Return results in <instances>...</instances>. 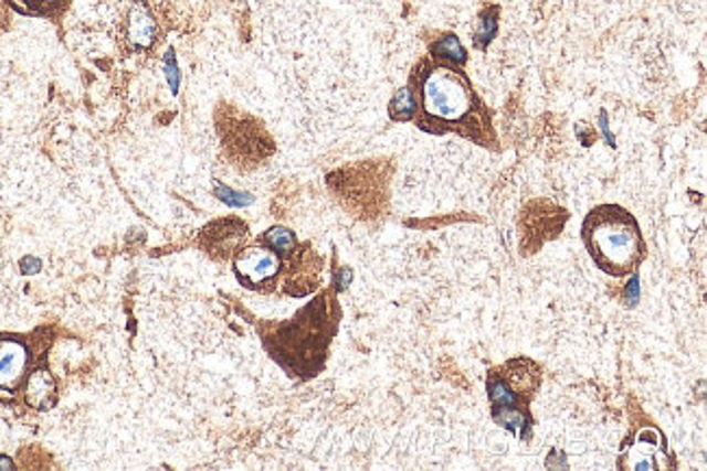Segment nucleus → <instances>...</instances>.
<instances>
[{
	"label": "nucleus",
	"mask_w": 707,
	"mask_h": 471,
	"mask_svg": "<svg viewBox=\"0 0 707 471\" xmlns=\"http://www.w3.org/2000/svg\"><path fill=\"white\" fill-rule=\"evenodd\" d=\"M29 370V347L18 336H0V389L20 385Z\"/></svg>",
	"instance_id": "nucleus-5"
},
{
	"label": "nucleus",
	"mask_w": 707,
	"mask_h": 471,
	"mask_svg": "<svg viewBox=\"0 0 707 471\" xmlns=\"http://www.w3.org/2000/svg\"><path fill=\"white\" fill-rule=\"evenodd\" d=\"M416 109L419 107H416L414 89L412 87H403L401 92H397V96L390 103V118L397 120V122H410L419 114Z\"/></svg>",
	"instance_id": "nucleus-9"
},
{
	"label": "nucleus",
	"mask_w": 707,
	"mask_h": 471,
	"mask_svg": "<svg viewBox=\"0 0 707 471\" xmlns=\"http://www.w3.org/2000/svg\"><path fill=\"white\" fill-rule=\"evenodd\" d=\"M235 274L246 287H262L282 271V259L268 246H249L235 257Z\"/></svg>",
	"instance_id": "nucleus-4"
},
{
	"label": "nucleus",
	"mask_w": 707,
	"mask_h": 471,
	"mask_svg": "<svg viewBox=\"0 0 707 471\" xmlns=\"http://www.w3.org/2000/svg\"><path fill=\"white\" fill-rule=\"evenodd\" d=\"M163 64H166V81H168V87H170V92L172 94H179V85H181V72H179V66H177V57H175V51L170 49L168 53H166V60H163Z\"/></svg>",
	"instance_id": "nucleus-14"
},
{
	"label": "nucleus",
	"mask_w": 707,
	"mask_h": 471,
	"mask_svg": "<svg viewBox=\"0 0 707 471\" xmlns=\"http://www.w3.org/2000/svg\"><path fill=\"white\" fill-rule=\"evenodd\" d=\"M0 468H11V461H7V459H0Z\"/></svg>",
	"instance_id": "nucleus-17"
},
{
	"label": "nucleus",
	"mask_w": 707,
	"mask_h": 471,
	"mask_svg": "<svg viewBox=\"0 0 707 471\" xmlns=\"http://www.w3.org/2000/svg\"><path fill=\"white\" fill-rule=\"evenodd\" d=\"M20 268H22L24 274H35V271H40V269H42V264H40L38 259H33V257H27V259L22 261V266H20Z\"/></svg>",
	"instance_id": "nucleus-16"
},
{
	"label": "nucleus",
	"mask_w": 707,
	"mask_h": 471,
	"mask_svg": "<svg viewBox=\"0 0 707 471\" xmlns=\"http://www.w3.org/2000/svg\"><path fill=\"white\" fill-rule=\"evenodd\" d=\"M155 20L150 15V11L138 2L134 4L131 13H129V40L136 49H148L155 42Z\"/></svg>",
	"instance_id": "nucleus-6"
},
{
	"label": "nucleus",
	"mask_w": 707,
	"mask_h": 471,
	"mask_svg": "<svg viewBox=\"0 0 707 471\" xmlns=\"http://www.w3.org/2000/svg\"><path fill=\"white\" fill-rule=\"evenodd\" d=\"M525 358L509 361L503 370L488 374V398L493 404V417L496 424L511 430L516 437L527 435L531 417L529 400L534 398L540 385V370L529 361V367H523Z\"/></svg>",
	"instance_id": "nucleus-3"
},
{
	"label": "nucleus",
	"mask_w": 707,
	"mask_h": 471,
	"mask_svg": "<svg viewBox=\"0 0 707 471\" xmlns=\"http://www.w3.org/2000/svg\"><path fill=\"white\" fill-rule=\"evenodd\" d=\"M416 111L421 122L433 131H471L477 109L482 107L471 78L453 64L423 62L414 74ZM473 133V131H471Z\"/></svg>",
	"instance_id": "nucleus-1"
},
{
	"label": "nucleus",
	"mask_w": 707,
	"mask_h": 471,
	"mask_svg": "<svg viewBox=\"0 0 707 471\" xmlns=\"http://www.w3.org/2000/svg\"><path fill=\"white\" fill-rule=\"evenodd\" d=\"M625 296H630L632 304H636L637 298H640V280H637L636 274H632V280L627 282V289H625Z\"/></svg>",
	"instance_id": "nucleus-15"
},
{
	"label": "nucleus",
	"mask_w": 707,
	"mask_h": 471,
	"mask_svg": "<svg viewBox=\"0 0 707 471\" xmlns=\"http://www.w3.org/2000/svg\"><path fill=\"white\" fill-rule=\"evenodd\" d=\"M18 13L33 18H53L62 13L68 0H7Z\"/></svg>",
	"instance_id": "nucleus-8"
},
{
	"label": "nucleus",
	"mask_w": 707,
	"mask_h": 471,
	"mask_svg": "<svg viewBox=\"0 0 707 471\" xmlns=\"http://www.w3.org/2000/svg\"><path fill=\"white\" fill-rule=\"evenodd\" d=\"M431 57L444 64H453V66H464L468 55L466 49L462 46V42L455 35H444L440 38L433 46H431Z\"/></svg>",
	"instance_id": "nucleus-7"
},
{
	"label": "nucleus",
	"mask_w": 707,
	"mask_h": 471,
	"mask_svg": "<svg viewBox=\"0 0 707 471\" xmlns=\"http://www.w3.org/2000/svg\"><path fill=\"white\" fill-rule=\"evenodd\" d=\"M53 394V381L46 376V372H35L29 378V387H27V400L31 404L46 403Z\"/></svg>",
	"instance_id": "nucleus-11"
},
{
	"label": "nucleus",
	"mask_w": 707,
	"mask_h": 471,
	"mask_svg": "<svg viewBox=\"0 0 707 471\" xmlns=\"http://www.w3.org/2000/svg\"><path fill=\"white\" fill-rule=\"evenodd\" d=\"M496 29H498L496 15H486V18L482 20L477 33H475V44H477V49H486V46L493 42V38L496 35Z\"/></svg>",
	"instance_id": "nucleus-12"
},
{
	"label": "nucleus",
	"mask_w": 707,
	"mask_h": 471,
	"mask_svg": "<svg viewBox=\"0 0 707 471\" xmlns=\"http://www.w3.org/2000/svg\"><path fill=\"white\" fill-rule=\"evenodd\" d=\"M262 239L277 255H287V253H292L296 248V235L289 228H283V226L268 228Z\"/></svg>",
	"instance_id": "nucleus-10"
},
{
	"label": "nucleus",
	"mask_w": 707,
	"mask_h": 471,
	"mask_svg": "<svg viewBox=\"0 0 707 471\" xmlns=\"http://www.w3.org/2000/svg\"><path fill=\"white\" fill-rule=\"evenodd\" d=\"M215 196L220 199V201L224 202V204H229V206H249V204H253V196L251 194H242V192H235V190H229V188H224V185H218L215 188Z\"/></svg>",
	"instance_id": "nucleus-13"
},
{
	"label": "nucleus",
	"mask_w": 707,
	"mask_h": 471,
	"mask_svg": "<svg viewBox=\"0 0 707 471\" xmlns=\"http://www.w3.org/2000/svg\"><path fill=\"white\" fill-rule=\"evenodd\" d=\"M583 246L594 266L612 278L632 276L646 257V242L636 217L619 204H601L581 226Z\"/></svg>",
	"instance_id": "nucleus-2"
}]
</instances>
